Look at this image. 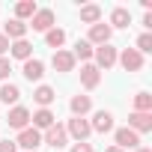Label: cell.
<instances>
[{
	"label": "cell",
	"mask_w": 152,
	"mask_h": 152,
	"mask_svg": "<svg viewBox=\"0 0 152 152\" xmlns=\"http://www.w3.org/2000/svg\"><path fill=\"white\" fill-rule=\"evenodd\" d=\"M66 134H72L78 143H84V140L93 134V128H90V119H84V116H75V119H69V125H66Z\"/></svg>",
	"instance_id": "1"
},
{
	"label": "cell",
	"mask_w": 152,
	"mask_h": 152,
	"mask_svg": "<svg viewBox=\"0 0 152 152\" xmlns=\"http://www.w3.org/2000/svg\"><path fill=\"white\" fill-rule=\"evenodd\" d=\"M116 60L122 63L125 72H140V69H143V54L134 51V48H125L122 54H116Z\"/></svg>",
	"instance_id": "2"
},
{
	"label": "cell",
	"mask_w": 152,
	"mask_h": 152,
	"mask_svg": "<svg viewBox=\"0 0 152 152\" xmlns=\"http://www.w3.org/2000/svg\"><path fill=\"white\" fill-rule=\"evenodd\" d=\"M42 140L48 143V146H54V149H63L66 146V140H69V134H66V125H51V128H45V134H42Z\"/></svg>",
	"instance_id": "3"
},
{
	"label": "cell",
	"mask_w": 152,
	"mask_h": 152,
	"mask_svg": "<svg viewBox=\"0 0 152 152\" xmlns=\"http://www.w3.org/2000/svg\"><path fill=\"white\" fill-rule=\"evenodd\" d=\"M93 57H96V69H99V72H102V69H110V66L116 63V48L99 45V48L93 51Z\"/></svg>",
	"instance_id": "4"
},
{
	"label": "cell",
	"mask_w": 152,
	"mask_h": 152,
	"mask_svg": "<svg viewBox=\"0 0 152 152\" xmlns=\"http://www.w3.org/2000/svg\"><path fill=\"white\" fill-rule=\"evenodd\" d=\"M39 143H42V131H36V128H24L15 140V146H24V152H36Z\"/></svg>",
	"instance_id": "5"
},
{
	"label": "cell",
	"mask_w": 152,
	"mask_h": 152,
	"mask_svg": "<svg viewBox=\"0 0 152 152\" xmlns=\"http://www.w3.org/2000/svg\"><path fill=\"white\" fill-rule=\"evenodd\" d=\"M113 137H116V146H119L122 152H125V149H137V146H140V134H137V131H131L128 125H125V128H116V134H113Z\"/></svg>",
	"instance_id": "6"
},
{
	"label": "cell",
	"mask_w": 152,
	"mask_h": 152,
	"mask_svg": "<svg viewBox=\"0 0 152 152\" xmlns=\"http://www.w3.org/2000/svg\"><path fill=\"white\" fill-rule=\"evenodd\" d=\"M27 27H33V30H39V33H48V30L54 27V12H51V9H36V15H33V21H30Z\"/></svg>",
	"instance_id": "7"
},
{
	"label": "cell",
	"mask_w": 152,
	"mask_h": 152,
	"mask_svg": "<svg viewBox=\"0 0 152 152\" xmlns=\"http://www.w3.org/2000/svg\"><path fill=\"white\" fill-rule=\"evenodd\" d=\"M6 122H9V128H18V131H24V128H27V122H30V110H27V107H21V104H15V107L9 110Z\"/></svg>",
	"instance_id": "8"
},
{
	"label": "cell",
	"mask_w": 152,
	"mask_h": 152,
	"mask_svg": "<svg viewBox=\"0 0 152 152\" xmlns=\"http://www.w3.org/2000/svg\"><path fill=\"white\" fill-rule=\"evenodd\" d=\"M81 84L87 87V90H96L99 84H102V72L93 66V63H87V66H81Z\"/></svg>",
	"instance_id": "9"
},
{
	"label": "cell",
	"mask_w": 152,
	"mask_h": 152,
	"mask_svg": "<svg viewBox=\"0 0 152 152\" xmlns=\"http://www.w3.org/2000/svg\"><path fill=\"white\" fill-rule=\"evenodd\" d=\"M110 33H113V30H110L107 24H93L87 42H90V45H107V42H110Z\"/></svg>",
	"instance_id": "10"
},
{
	"label": "cell",
	"mask_w": 152,
	"mask_h": 152,
	"mask_svg": "<svg viewBox=\"0 0 152 152\" xmlns=\"http://www.w3.org/2000/svg\"><path fill=\"white\" fill-rule=\"evenodd\" d=\"M51 66H54L57 72H72V69H75V57H72V51H54Z\"/></svg>",
	"instance_id": "11"
},
{
	"label": "cell",
	"mask_w": 152,
	"mask_h": 152,
	"mask_svg": "<svg viewBox=\"0 0 152 152\" xmlns=\"http://www.w3.org/2000/svg\"><path fill=\"white\" fill-rule=\"evenodd\" d=\"M128 128L137 131V134H140V131H152V113H137V110H134V113L128 116Z\"/></svg>",
	"instance_id": "12"
},
{
	"label": "cell",
	"mask_w": 152,
	"mask_h": 152,
	"mask_svg": "<svg viewBox=\"0 0 152 152\" xmlns=\"http://www.w3.org/2000/svg\"><path fill=\"white\" fill-rule=\"evenodd\" d=\"M21 72H24V78H27V81H42V75H45V63L36 60V57H30V60L24 63Z\"/></svg>",
	"instance_id": "13"
},
{
	"label": "cell",
	"mask_w": 152,
	"mask_h": 152,
	"mask_svg": "<svg viewBox=\"0 0 152 152\" xmlns=\"http://www.w3.org/2000/svg\"><path fill=\"white\" fill-rule=\"evenodd\" d=\"M3 36L18 42V39H24V36H27V24H24V21H18V18H12V21H6V24H3Z\"/></svg>",
	"instance_id": "14"
},
{
	"label": "cell",
	"mask_w": 152,
	"mask_h": 152,
	"mask_svg": "<svg viewBox=\"0 0 152 152\" xmlns=\"http://www.w3.org/2000/svg\"><path fill=\"white\" fill-rule=\"evenodd\" d=\"M90 128H93V131H102V134L110 131V128H113V113H110V110H99V113L93 116Z\"/></svg>",
	"instance_id": "15"
},
{
	"label": "cell",
	"mask_w": 152,
	"mask_h": 152,
	"mask_svg": "<svg viewBox=\"0 0 152 152\" xmlns=\"http://www.w3.org/2000/svg\"><path fill=\"white\" fill-rule=\"evenodd\" d=\"M9 54H12L15 60H24V63H27V60H30V54H33V45H30L27 39H18V42H12V45H9Z\"/></svg>",
	"instance_id": "16"
},
{
	"label": "cell",
	"mask_w": 152,
	"mask_h": 152,
	"mask_svg": "<svg viewBox=\"0 0 152 152\" xmlns=\"http://www.w3.org/2000/svg\"><path fill=\"white\" fill-rule=\"evenodd\" d=\"M30 119H33V128L39 131V128H51L54 125V113L48 110V107H39L36 113H30Z\"/></svg>",
	"instance_id": "17"
},
{
	"label": "cell",
	"mask_w": 152,
	"mask_h": 152,
	"mask_svg": "<svg viewBox=\"0 0 152 152\" xmlns=\"http://www.w3.org/2000/svg\"><path fill=\"white\" fill-rule=\"evenodd\" d=\"M81 21L84 24H99L102 21V6H96V3H87V6H81Z\"/></svg>",
	"instance_id": "18"
},
{
	"label": "cell",
	"mask_w": 152,
	"mask_h": 152,
	"mask_svg": "<svg viewBox=\"0 0 152 152\" xmlns=\"http://www.w3.org/2000/svg\"><path fill=\"white\" fill-rule=\"evenodd\" d=\"M69 107H72V113H75V116H84V113L93 107V102H90V96H72Z\"/></svg>",
	"instance_id": "19"
},
{
	"label": "cell",
	"mask_w": 152,
	"mask_h": 152,
	"mask_svg": "<svg viewBox=\"0 0 152 152\" xmlns=\"http://www.w3.org/2000/svg\"><path fill=\"white\" fill-rule=\"evenodd\" d=\"M36 0H21V3H15V18L18 21H24V18H33L36 15Z\"/></svg>",
	"instance_id": "20"
},
{
	"label": "cell",
	"mask_w": 152,
	"mask_h": 152,
	"mask_svg": "<svg viewBox=\"0 0 152 152\" xmlns=\"http://www.w3.org/2000/svg\"><path fill=\"white\" fill-rule=\"evenodd\" d=\"M18 99H21V90L15 84H3L0 87V102L3 104H18Z\"/></svg>",
	"instance_id": "21"
},
{
	"label": "cell",
	"mask_w": 152,
	"mask_h": 152,
	"mask_svg": "<svg viewBox=\"0 0 152 152\" xmlns=\"http://www.w3.org/2000/svg\"><path fill=\"white\" fill-rule=\"evenodd\" d=\"M33 99H36V104H39V107H48V104H51V102L57 99V93H54L51 87H45V84H42V87H36Z\"/></svg>",
	"instance_id": "22"
},
{
	"label": "cell",
	"mask_w": 152,
	"mask_h": 152,
	"mask_svg": "<svg viewBox=\"0 0 152 152\" xmlns=\"http://www.w3.org/2000/svg\"><path fill=\"white\" fill-rule=\"evenodd\" d=\"M110 24H113V27H128V24H131V12H128L125 6H116V9L110 12Z\"/></svg>",
	"instance_id": "23"
},
{
	"label": "cell",
	"mask_w": 152,
	"mask_h": 152,
	"mask_svg": "<svg viewBox=\"0 0 152 152\" xmlns=\"http://www.w3.org/2000/svg\"><path fill=\"white\" fill-rule=\"evenodd\" d=\"M45 42H48V48H63V42H66V30H60V27H51L48 33H45Z\"/></svg>",
	"instance_id": "24"
},
{
	"label": "cell",
	"mask_w": 152,
	"mask_h": 152,
	"mask_svg": "<svg viewBox=\"0 0 152 152\" xmlns=\"http://www.w3.org/2000/svg\"><path fill=\"white\" fill-rule=\"evenodd\" d=\"M93 51H96V48H93L87 39H78V45H75L72 57H75V60H90V57H93Z\"/></svg>",
	"instance_id": "25"
},
{
	"label": "cell",
	"mask_w": 152,
	"mask_h": 152,
	"mask_svg": "<svg viewBox=\"0 0 152 152\" xmlns=\"http://www.w3.org/2000/svg\"><path fill=\"white\" fill-rule=\"evenodd\" d=\"M134 110L137 113H152V96L149 93H137L134 96Z\"/></svg>",
	"instance_id": "26"
},
{
	"label": "cell",
	"mask_w": 152,
	"mask_h": 152,
	"mask_svg": "<svg viewBox=\"0 0 152 152\" xmlns=\"http://www.w3.org/2000/svg\"><path fill=\"white\" fill-rule=\"evenodd\" d=\"M134 51H140V54H149V51H152V36H149V33H143V36L137 39V48H134Z\"/></svg>",
	"instance_id": "27"
},
{
	"label": "cell",
	"mask_w": 152,
	"mask_h": 152,
	"mask_svg": "<svg viewBox=\"0 0 152 152\" xmlns=\"http://www.w3.org/2000/svg\"><path fill=\"white\" fill-rule=\"evenodd\" d=\"M9 72H12L9 60H6V57H0V81H6V78H9Z\"/></svg>",
	"instance_id": "28"
},
{
	"label": "cell",
	"mask_w": 152,
	"mask_h": 152,
	"mask_svg": "<svg viewBox=\"0 0 152 152\" xmlns=\"http://www.w3.org/2000/svg\"><path fill=\"white\" fill-rule=\"evenodd\" d=\"M0 152H18L15 140H0Z\"/></svg>",
	"instance_id": "29"
},
{
	"label": "cell",
	"mask_w": 152,
	"mask_h": 152,
	"mask_svg": "<svg viewBox=\"0 0 152 152\" xmlns=\"http://www.w3.org/2000/svg\"><path fill=\"white\" fill-rule=\"evenodd\" d=\"M72 152H93V143H87V140H84V143H75Z\"/></svg>",
	"instance_id": "30"
},
{
	"label": "cell",
	"mask_w": 152,
	"mask_h": 152,
	"mask_svg": "<svg viewBox=\"0 0 152 152\" xmlns=\"http://www.w3.org/2000/svg\"><path fill=\"white\" fill-rule=\"evenodd\" d=\"M9 45H12V42H9V39L3 36V33H0V57H3V54L9 51Z\"/></svg>",
	"instance_id": "31"
},
{
	"label": "cell",
	"mask_w": 152,
	"mask_h": 152,
	"mask_svg": "<svg viewBox=\"0 0 152 152\" xmlns=\"http://www.w3.org/2000/svg\"><path fill=\"white\" fill-rule=\"evenodd\" d=\"M104 152H122V149H119V146H107Z\"/></svg>",
	"instance_id": "32"
},
{
	"label": "cell",
	"mask_w": 152,
	"mask_h": 152,
	"mask_svg": "<svg viewBox=\"0 0 152 152\" xmlns=\"http://www.w3.org/2000/svg\"><path fill=\"white\" fill-rule=\"evenodd\" d=\"M137 152H152V149L149 146H137Z\"/></svg>",
	"instance_id": "33"
}]
</instances>
